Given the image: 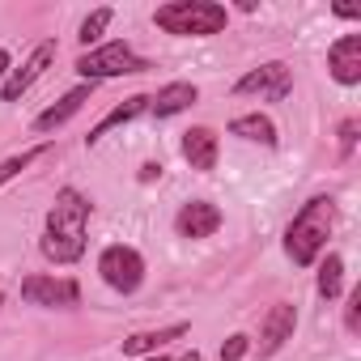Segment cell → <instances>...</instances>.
<instances>
[{"mask_svg":"<svg viewBox=\"0 0 361 361\" xmlns=\"http://www.w3.org/2000/svg\"><path fill=\"white\" fill-rule=\"evenodd\" d=\"M90 200L77 188L56 192V204L47 213V230H43V255L51 264H77L85 255V226H90Z\"/></svg>","mask_w":361,"mask_h":361,"instance_id":"obj_1","label":"cell"},{"mask_svg":"<svg viewBox=\"0 0 361 361\" xmlns=\"http://www.w3.org/2000/svg\"><path fill=\"white\" fill-rule=\"evenodd\" d=\"M336 230V200L331 196H314L298 209V217L289 221L285 230V255L298 264V268H310L323 259L327 251V238Z\"/></svg>","mask_w":361,"mask_h":361,"instance_id":"obj_2","label":"cell"},{"mask_svg":"<svg viewBox=\"0 0 361 361\" xmlns=\"http://www.w3.org/2000/svg\"><path fill=\"white\" fill-rule=\"evenodd\" d=\"M157 30L166 35H178V39H209V35H221L230 13L226 5H213V0H170L153 13Z\"/></svg>","mask_w":361,"mask_h":361,"instance_id":"obj_3","label":"cell"},{"mask_svg":"<svg viewBox=\"0 0 361 361\" xmlns=\"http://www.w3.org/2000/svg\"><path fill=\"white\" fill-rule=\"evenodd\" d=\"M149 68V60L145 56H136L128 43H102V47H94V51H81L77 56V73L94 85V81H106V77H128V73H145Z\"/></svg>","mask_w":361,"mask_h":361,"instance_id":"obj_4","label":"cell"},{"mask_svg":"<svg viewBox=\"0 0 361 361\" xmlns=\"http://www.w3.org/2000/svg\"><path fill=\"white\" fill-rule=\"evenodd\" d=\"M98 272H102V281H106L115 293H136L140 281H145V259H140L136 247L115 243V247H106V251L98 255Z\"/></svg>","mask_w":361,"mask_h":361,"instance_id":"obj_5","label":"cell"},{"mask_svg":"<svg viewBox=\"0 0 361 361\" xmlns=\"http://www.w3.org/2000/svg\"><path fill=\"white\" fill-rule=\"evenodd\" d=\"M289 90H293V73H289L281 60L259 64V68H251L247 77L234 81V94H259V98H268V102H285Z\"/></svg>","mask_w":361,"mask_h":361,"instance_id":"obj_6","label":"cell"},{"mask_svg":"<svg viewBox=\"0 0 361 361\" xmlns=\"http://www.w3.org/2000/svg\"><path fill=\"white\" fill-rule=\"evenodd\" d=\"M51 64H56V43H39V47L30 51V60H26L22 68H13L9 81L0 85V98H5V102H18V98H22V94H26V90H30Z\"/></svg>","mask_w":361,"mask_h":361,"instance_id":"obj_7","label":"cell"},{"mask_svg":"<svg viewBox=\"0 0 361 361\" xmlns=\"http://www.w3.org/2000/svg\"><path fill=\"white\" fill-rule=\"evenodd\" d=\"M22 298L30 306H77L81 302V289L77 281H56V276H26L22 281Z\"/></svg>","mask_w":361,"mask_h":361,"instance_id":"obj_8","label":"cell"},{"mask_svg":"<svg viewBox=\"0 0 361 361\" xmlns=\"http://www.w3.org/2000/svg\"><path fill=\"white\" fill-rule=\"evenodd\" d=\"M174 230H178V238H209L221 230V209L209 200H188L174 217Z\"/></svg>","mask_w":361,"mask_h":361,"instance_id":"obj_9","label":"cell"},{"mask_svg":"<svg viewBox=\"0 0 361 361\" xmlns=\"http://www.w3.org/2000/svg\"><path fill=\"white\" fill-rule=\"evenodd\" d=\"M293 327H298V310L289 302H276L264 314V327H259V357H272L285 340H293Z\"/></svg>","mask_w":361,"mask_h":361,"instance_id":"obj_10","label":"cell"},{"mask_svg":"<svg viewBox=\"0 0 361 361\" xmlns=\"http://www.w3.org/2000/svg\"><path fill=\"white\" fill-rule=\"evenodd\" d=\"M327 68L340 85H357L361 81V35H344L331 43L327 51Z\"/></svg>","mask_w":361,"mask_h":361,"instance_id":"obj_11","label":"cell"},{"mask_svg":"<svg viewBox=\"0 0 361 361\" xmlns=\"http://www.w3.org/2000/svg\"><path fill=\"white\" fill-rule=\"evenodd\" d=\"M196 98H200V90H196L192 81H170V85H161V90L149 98V111H153L157 119H170V115H178V111H188Z\"/></svg>","mask_w":361,"mask_h":361,"instance_id":"obj_12","label":"cell"},{"mask_svg":"<svg viewBox=\"0 0 361 361\" xmlns=\"http://www.w3.org/2000/svg\"><path fill=\"white\" fill-rule=\"evenodd\" d=\"M90 94H94V85H77V90H68L56 106H47V111L35 119V132H56V128H64V123H68V119L90 102Z\"/></svg>","mask_w":361,"mask_h":361,"instance_id":"obj_13","label":"cell"},{"mask_svg":"<svg viewBox=\"0 0 361 361\" xmlns=\"http://www.w3.org/2000/svg\"><path fill=\"white\" fill-rule=\"evenodd\" d=\"M183 157H188L192 170L209 174V170L217 166V132H213V128H192V132H183Z\"/></svg>","mask_w":361,"mask_h":361,"instance_id":"obj_14","label":"cell"},{"mask_svg":"<svg viewBox=\"0 0 361 361\" xmlns=\"http://www.w3.org/2000/svg\"><path fill=\"white\" fill-rule=\"evenodd\" d=\"M145 111H149V94H132L128 102H119L115 111H106L98 128H90L85 145H98V140H102V136H106L111 128H123V123H132V119H136V115H145Z\"/></svg>","mask_w":361,"mask_h":361,"instance_id":"obj_15","label":"cell"},{"mask_svg":"<svg viewBox=\"0 0 361 361\" xmlns=\"http://www.w3.org/2000/svg\"><path fill=\"white\" fill-rule=\"evenodd\" d=\"M230 136H243V140H255V145H276V123L268 119V115H259V111H251V115H234L230 119Z\"/></svg>","mask_w":361,"mask_h":361,"instance_id":"obj_16","label":"cell"},{"mask_svg":"<svg viewBox=\"0 0 361 361\" xmlns=\"http://www.w3.org/2000/svg\"><path fill=\"white\" fill-rule=\"evenodd\" d=\"M178 336H188V323H174V327H161V331H136V336L123 340V353H128V357H136V353H157L161 344H170V340H178Z\"/></svg>","mask_w":361,"mask_h":361,"instance_id":"obj_17","label":"cell"},{"mask_svg":"<svg viewBox=\"0 0 361 361\" xmlns=\"http://www.w3.org/2000/svg\"><path fill=\"white\" fill-rule=\"evenodd\" d=\"M340 281H344V259L331 251V255L319 264V298L336 302V298H340Z\"/></svg>","mask_w":361,"mask_h":361,"instance_id":"obj_18","label":"cell"},{"mask_svg":"<svg viewBox=\"0 0 361 361\" xmlns=\"http://www.w3.org/2000/svg\"><path fill=\"white\" fill-rule=\"evenodd\" d=\"M43 153H51V145H35V149H22L18 157H5V161H0V188H5L9 178H18L22 170H30Z\"/></svg>","mask_w":361,"mask_h":361,"instance_id":"obj_19","label":"cell"},{"mask_svg":"<svg viewBox=\"0 0 361 361\" xmlns=\"http://www.w3.org/2000/svg\"><path fill=\"white\" fill-rule=\"evenodd\" d=\"M111 18H115V9H94V13L81 22V35H77V39H81L85 47H90V43H98V39H102V30L111 26Z\"/></svg>","mask_w":361,"mask_h":361,"instance_id":"obj_20","label":"cell"},{"mask_svg":"<svg viewBox=\"0 0 361 361\" xmlns=\"http://www.w3.org/2000/svg\"><path fill=\"white\" fill-rule=\"evenodd\" d=\"M251 353V336H243V331H234L226 344H221V361H243Z\"/></svg>","mask_w":361,"mask_h":361,"instance_id":"obj_21","label":"cell"},{"mask_svg":"<svg viewBox=\"0 0 361 361\" xmlns=\"http://www.w3.org/2000/svg\"><path fill=\"white\" fill-rule=\"evenodd\" d=\"M344 323H348V331H361V289L348 293V314H344Z\"/></svg>","mask_w":361,"mask_h":361,"instance_id":"obj_22","label":"cell"},{"mask_svg":"<svg viewBox=\"0 0 361 361\" xmlns=\"http://www.w3.org/2000/svg\"><path fill=\"white\" fill-rule=\"evenodd\" d=\"M353 145H357V119H344L340 123V149H344V157L353 153Z\"/></svg>","mask_w":361,"mask_h":361,"instance_id":"obj_23","label":"cell"},{"mask_svg":"<svg viewBox=\"0 0 361 361\" xmlns=\"http://www.w3.org/2000/svg\"><path fill=\"white\" fill-rule=\"evenodd\" d=\"M153 178H161V166L157 161H145L140 166V183H153Z\"/></svg>","mask_w":361,"mask_h":361,"instance_id":"obj_24","label":"cell"},{"mask_svg":"<svg viewBox=\"0 0 361 361\" xmlns=\"http://www.w3.org/2000/svg\"><path fill=\"white\" fill-rule=\"evenodd\" d=\"M331 13H336V18H344V22H357V18H361V13H357V9H344V5H336V9H331Z\"/></svg>","mask_w":361,"mask_h":361,"instance_id":"obj_25","label":"cell"},{"mask_svg":"<svg viewBox=\"0 0 361 361\" xmlns=\"http://www.w3.org/2000/svg\"><path fill=\"white\" fill-rule=\"evenodd\" d=\"M5 73H9V51H0V81H5Z\"/></svg>","mask_w":361,"mask_h":361,"instance_id":"obj_26","label":"cell"},{"mask_svg":"<svg viewBox=\"0 0 361 361\" xmlns=\"http://www.w3.org/2000/svg\"><path fill=\"white\" fill-rule=\"evenodd\" d=\"M178 361H200V353H196V348H192V353H188V357H178Z\"/></svg>","mask_w":361,"mask_h":361,"instance_id":"obj_27","label":"cell"},{"mask_svg":"<svg viewBox=\"0 0 361 361\" xmlns=\"http://www.w3.org/2000/svg\"><path fill=\"white\" fill-rule=\"evenodd\" d=\"M145 361H170V357H166V353H153V357H145Z\"/></svg>","mask_w":361,"mask_h":361,"instance_id":"obj_28","label":"cell"},{"mask_svg":"<svg viewBox=\"0 0 361 361\" xmlns=\"http://www.w3.org/2000/svg\"><path fill=\"white\" fill-rule=\"evenodd\" d=\"M0 306H5V293H0Z\"/></svg>","mask_w":361,"mask_h":361,"instance_id":"obj_29","label":"cell"}]
</instances>
